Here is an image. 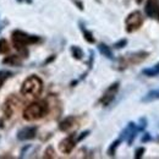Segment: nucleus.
Here are the masks:
<instances>
[{"label": "nucleus", "mask_w": 159, "mask_h": 159, "mask_svg": "<svg viewBox=\"0 0 159 159\" xmlns=\"http://www.w3.org/2000/svg\"><path fill=\"white\" fill-rule=\"evenodd\" d=\"M43 91V81L38 76H30L23 81L21 93L26 97H38Z\"/></svg>", "instance_id": "f257e3e1"}, {"label": "nucleus", "mask_w": 159, "mask_h": 159, "mask_svg": "<svg viewBox=\"0 0 159 159\" xmlns=\"http://www.w3.org/2000/svg\"><path fill=\"white\" fill-rule=\"evenodd\" d=\"M48 113V104L45 102H34L27 105L23 110V119L27 121H34L42 119Z\"/></svg>", "instance_id": "f03ea898"}, {"label": "nucleus", "mask_w": 159, "mask_h": 159, "mask_svg": "<svg viewBox=\"0 0 159 159\" xmlns=\"http://www.w3.org/2000/svg\"><path fill=\"white\" fill-rule=\"evenodd\" d=\"M12 42H14V45L17 50H20L23 53L25 50V47L26 45H30V44H34V43H38L40 40V38L38 36H32V34H28L23 31L20 30H16L12 32ZM26 52V50H25Z\"/></svg>", "instance_id": "7ed1b4c3"}, {"label": "nucleus", "mask_w": 159, "mask_h": 159, "mask_svg": "<svg viewBox=\"0 0 159 159\" xmlns=\"http://www.w3.org/2000/svg\"><path fill=\"white\" fill-rule=\"evenodd\" d=\"M143 23V15L141 11H134L131 12L126 20H125V26H126V31L127 32H134L136 30H139Z\"/></svg>", "instance_id": "20e7f679"}, {"label": "nucleus", "mask_w": 159, "mask_h": 159, "mask_svg": "<svg viewBox=\"0 0 159 159\" xmlns=\"http://www.w3.org/2000/svg\"><path fill=\"white\" fill-rule=\"evenodd\" d=\"M19 105H20V100L17 99V97H15V96L7 97L4 103V107H2V110L6 115V118H9V119L12 118V115L16 113Z\"/></svg>", "instance_id": "39448f33"}, {"label": "nucleus", "mask_w": 159, "mask_h": 159, "mask_svg": "<svg viewBox=\"0 0 159 159\" xmlns=\"http://www.w3.org/2000/svg\"><path fill=\"white\" fill-rule=\"evenodd\" d=\"M119 91V82L113 83L111 86H109L107 88V91L104 92V94L100 98V103L103 104V107H108L113 100L115 99V96Z\"/></svg>", "instance_id": "423d86ee"}, {"label": "nucleus", "mask_w": 159, "mask_h": 159, "mask_svg": "<svg viewBox=\"0 0 159 159\" xmlns=\"http://www.w3.org/2000/svg\"><path fill=\"white\" fill-rule=\"evenodd\" d=\"M139 131V129L136 126V124H134V122H129V125L125 127V130L121 132V137L120 139L121 141H126L129 144H131L132 143V141L135 139L136 137V135H137V132Z\"/></svg>", "instance_id": "0eeeda50"}, {"label": "nucleus", "mask_w": 159, "mask_h": 159, "mask_svg": "<svg viewBox=\"0 0 159 159\" xmlns=\"http://www.w3.org/2000/svg\"><path fill=\"white\" fill-rule=\"evenodd\" d=\"M144 12L148 17L157 19L159 21V0H147Z\"/></svg>", "instance_id": "6e6552de"}, {"label": "nucleus", "mask_w": 159, "mask_h": 159, "mask_svg": "<svg viewBox=\"0 0 159 159\" xmlns=\"http://www.w3.org/2000/svg\"><path fill=\"white\" fill-rule=\"evenodd\" d=\"M37 135V127L36 126H26L19 130L17 132V139L20 141H28L36 137Z\"/></svg>", "instance_id": "1a4fd4ad"}, {"label": "nucleus", "mask_w": 159, "mask_h": 159, "mask_svg": "<svg viewBox=\"0 0 159 159\" xmlns=\"http://www.w3.org/2000/svg\"><path fill=\"white\" fill-rule=\"evenodd\" d=\"M75 144H76V141H75V136L74 135H70L69 137L64 139L59 144V149L65 153V154H69L72 152V149L75 148Z\"/></svg>", "instance_id": "9d476101"}, {"label": "nucleus", "mask_w": 159, "mask_h": 159, "mask_svg": "<svg viewBox=\"0 0 159 159\" xmlns=\"http://www.w3.org/2000/svg\"><path fill=\"white\" fill-rule=\"evenodd\" d=\"M158 99H159V88H156V89L149 91V92L142 98V102L149 103V102H154V100H158Z\"/></svg>", "instance_id": "9b49d317"}, {"label": "nucleus", "mask_w": 159, "mask_h": 159, "mask_svg": "<svg viewBox=\"0 0 159 159\" xmlns=\"http://www.w3.org/2000/svg\"><path fill=\"white\" fill-rule=\"evenodd\" d=\"M74 122H75V119L72 116H69L66 119H64L59 125V129L61 131H69L72 126H74Z\"/></svg>", "instance_id": "f8f14e48"}, {"label": "nucleus", "mask_w": 159, "mask_h": 159, "mask_svg": "<svg viewBox=\"0 0 159 159\" xmlns=\"http://www.w3.org/2000/svg\"><path fill=\"white\" fill-rule=\"evenodd\" d=\"M142 74H143L144 76H148V77H156V76H158L159 75V62L158 64H156L154 66H152V67H148V69L142 70Z\"/></svg>", "instance_id": "ddd939ff"}, {"label": "nucleus", "mask_w": 159, "mask_h": 159, "mask_svg": "<svg viewBox=\"0 0 159 159\" xmlns=\"http://www.w3.org/2000/svg\"><path fill=\"white\" fill-rule=\"evenodd\" d=\"M98 50L100 52L102 55H104V57L108 58V59H113V58H114V57H113V52H111V49H110L107 44H104V43H100L99 45H98Z\"/></svg>", "instance_id": "4468645a"}, {"label": "nucleus", "mask_w": 159, "mask_h": 159, "mask_svg": "<svg viewBox=\"0 0 159 159\" xmlns=\"http://www.w3.org/2000/svg\"><path fill=\"white\" fill-rule=\"evenodd\" d=\"M2 64L17 66V65H21V58L17 55H10V57H6L5 59H2Z\"/></svg>", "instance_id": "2eb2a0df"}, {"label": "nucleus", "mask_w": 159, "mask_h": 159, "mask_svg": "<svg viewBox=\"0 0 159 159\" xmlns=\"http://www.w3.org/2000/svg\"><path fill=\"white\" fill-rule=\"evenodd\" d=\"M71 54H72V57L75 59L77 60H81L83 58V52H82V49L80 47H77V45H72L71 47Z\"/></svg>", "instance_id": "dca6fc26"}, {"label": "nucleus", "mask_w": 159, "mask_h": 159, "mask_svg": "<svg viewBox=\"0 0 159 159\" xmlns=\"http://www.w3.org/2000/svg\"><path fill=\"white\" fill-rule=\"evenodd\" d=\"M81 31L83 32V36H84V39L87 40L88 43H94L96 39H94V37H93V34H92V32H89L88 30H86L82 25H81Z\"/></svg>", "instance_id": "f3484780"}, {"label": "nucleus", "mask_w": 159, "mask_h": 159, "mask_svg": "<svg viewBox=\"0 0 159 159\" xmlns=\"http://www.w3.org/2000/svg\"><path fill=\"white\" fill-rule=\"evenodd\" d=\"M10 76H12V72H10L7 70H0V88L2 87V84L5 83V81L9 79Z\"/></svg>", "instance_id": "a211bd4d"}, {"label": "nucleus", "mask_w": 159, "mask_h": 159, "mask_svg": "<svg viewBox=\"0 0 159 159\" xmlns=\"http://www.w3.org/2000/svg\"><path fill=\"white\" fill-rule=\"evenodd\" d=\"M9 50H10V47L7 44V40L4 38L0 39V54H6L9 53Z\"/></svg>", "instance_id": "6ab92c4d"}, {"label": "nucleus", "mask_w": 159, "mask_h": 159, "mask_svg": "<svg viewBox=\"0 0 159 159\" xmlns=\"http://www.w3.org/2000/svg\"><path fill=\"white\" fill-rule=\"evenodd\" d=\"M121 142V139H118V141H115V142H113L111 143V146H110V148L108 149V154L110 156V157H114L115 156V151H116V148H118V146H119V143Z\"/></svg>", "instance_id": "aec40b11"}, {"label": "nucleus", "mask_w": 159, "mask_h": 159, "mask_svg": "<svg viewBox=\"0 0 159 159\" xmlns=\"http://www.w3.org/2000/svg\"><path fill=\"white\" fill-rule=\"evenodd\" d=\"M126 44H127V40H126V39H121V40L116 42V43L114 44V48H115V49H121V48H124Z\"/></svg>", "instance_id": "412c9836"}, {"label": "nucleus", "mask_w": 159, "mask_h": 159, "mask_svg": "<svg viewBox=\"0 0 159 159\" xmlns=\"http://www.w3.org/2000/svg\"><path fill=\"white\" fill-rule=\"evenodd\" d=\"M44 158H54V149H53L52 147H48V148H47Z\"/></svg>", "instance_id": "4be33fe9"}, {"label": "nucleus", "mask_w": 159, "mask_h": 159, "mask_svg": "<svg viewBox=\"0 0 159 159\" xmlns=\"http://www.w3.org/2000/svg\"><path fill=\"white\" fill-rule=\"evenodd\" d=\"M139 124H141V125H139V131H141V130H143V129L147 126V120L144 119V118H142V119L139 120Z\"/></svg>", "instance_id": "5701e85b"}, {"label": "nucleus", "mask_w": 159, "mask_h": 159, "mask_svg": "<svg viewBox=\"0 0 159 159\" xmlns=\"http://www.w3.org/2000/svg\"><path fill=\"white\" fill-rule=\"evenodd\" d=\"M143 153H144V148H139V149L136 151V156H135V157L137 159L141 158V157L143 156Z\"/></svg>", "instance_id": "b1692460"}, {"label": "nucleus", "mask_w": 159, "mask_h": 159, "mask_svg": "<svg viewBox=\"0 0 159 159\" xmlns=\"http://www.w3.org/2000/svg\"><path fill=\"white\" fill-rule=\"evenodd\" d=\"M88 134H89V131H84V132H82V134H81V136H79L77 141H82L84 137H87V135H88Z\"/></svg>", "instance_id": "393cba45"}, {"label": "nucleus", "mask_w": 159, "mask_h": 159, "mask_svg": "<svg viewBox=\"0 0 159 159\" xmlns=\"http://www.w3.org/2000/svg\"><path fill=\"white\" fill-rule=\"evenodd\" d=\"M149 134H146V136H143L142 137V142H147V141H149Z\"/></svg>", "instance_id": "a878e982"}, {"label": "nucleus", "mask_w": 159, "mask_h": 159, "mask_svg": "<svg viewBox=\"0 0 159 159\" xmlns=\"http://www.w3.org/2000/svg\"><path fill=\"white\" fill-rule=\"evenodd\" d=\"M2 28H4V22H2V23H0V32L2 31Z\"/></svg>", "instance_id": "bb28decb"}, {"label": "nucleus", "mask_w": 159, "mask_h": 159, "mask_svg": "<svg viewBox=\"0 0 159 159\" xmlns=\"http://www.w3.org/2000/svg\"><path fill=\"white\" fill-rule=\"evenodd\" d=\"M136 1H137V4H141V2L143 1V0H136Z\"/></svg>", "instance_id": "cd10ccee"}]
</instances>
